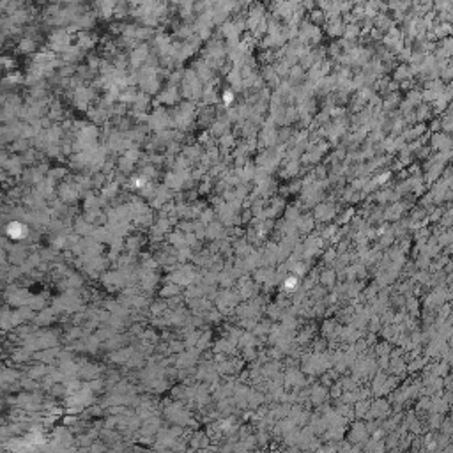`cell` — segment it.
<instances>
[{
	"label": "cell",
	"instance_id": "obj_11",
	"mask_svg": "<svg viewBox=\"0 0 453 453\" xmlns=\"http://www.w3.org/2000/svg\"><path fill=\"white\" fill-rule=\"evenodd\" d=\"M64 5H69V4H85L87 0H60Z\"/></svg>",
	"mask_w": 453,
	"mask_h": 453
},
{
	"label": "cell",
	"instance_id": "obj_13",
	"mask_svg": "<svg viewBox=\"0 0 453 453\" xmlns=\"http://www.w3.org/2000/svg\"><path fill=\"white\" fill-rule=\"evenodd\" d=\"M4 37H5V35L2 34V32H0V46H2V44H4Z\"/></svg>",
	"mask_w": 453,
	"mask_h": 453
},
{
	"label": "cell",
	"instance_id": "obj_2",
	"mask_svg": "<svg viewBox=\"0 0 453 453\" xmlns=\"http://www.w3.org/2000/svg\"><path fill=\"white\" fill-rule=\"evenodd\" d=\"M117 0H92V11L96 12L97 18L110 19L113 16V7Z\"/></svg>",
	"mask_w": 453,
	"mask_h": 453
},
{
	"label": "cell",
	"instance_id": "obj_8",
	"mask_svg": "<svg viewBox=\"0 0 453 453\" xmlns=\"http://www.w3.org/2000/svg\"><path fill=\"white\" fill-rule=\"evenodd\" d=\"M37 48V43H35V39L28 37V35H23V37L19 39L18 43V50L21 51V53H32V51Z\"/></svg>",
	"mask_w": 453,
	"mask_h": 453
},
{
	"label": "cell",
	"instance_id": "obj_5",
	"mask_svg": "<svg viewBox=\"0 0 453 453\" xmlns=\"http://www.w3.org/2000/svg\"><path fill=\"white\" fill-rule=\"evenodd\" d=\"M96 44V35L90 34L89 30H80L76 35V46L80 50H89Z\"/></svg>",
	"mask_w": 453,
	"mask_h": 453
},
{
	"label": "cell",
	"instance_id": "obj_4",
	"mask_svg": "<svg viewBox=\"0 0 453 453\" xmlns=\"http://www.w3.org/2000/svg\"><path fill=\"white\" fill-rule=\"evenodd\" d=\"M397 25V21L393 19V16L390 14V12H379V14L374 16V28H377V30H381L383 34H386L390 28H393Z\"/></svg>",
	"mask_w": 453,
	"mask_h": 453
},
{
	"label": "cell",
	"instance_id": "obj_3",
	"mask_svg": "<svg viewBox=\"0 0 453 453\" xmlns=\"http://www.w3.org/2000/svg\"><path fill=\"white\" fill-rule=\"evenodd\" d=\"M324 30L328 35H331V37H340V35H344V30H345V21L342 16H335V18H328L324 21Z\"/></svg>",
	"mask_w": 453,
	"mask_h": 453
},
{
	"label": "cell",
	"instance_id": "obj_12",
	"mask_svg": "<svg viewBox=\"0 0 453 453\" xmlns=\"http://www.w3.org/2000/svg\"><path fill=\"white\" fill-rule=\"evenodd\" d=\"M128 2H129V5H131V7H136V5L147 4V0H128Z\"/></svg>",
	"mask_w": 453,
	"mask_h": 453
},
{
	"label": "cell",
	"instance_id": "obj_1",
	"mask_svg": "<svg viewBox=\"0 0 453 453\" xmlns=\"http://www.w3.org/2000/svg\"><path fill=\"white\" fill-rule=\"evenodd\" d=\"M48 43H50L51 50H57V51H64L66 48H69L71 43V32L67 28H53L48 37Z\"/></svg>",
	"mask_w": 453,
	"mask_h": 453
},
{
	"label": "cell",
	"instance_id": "obj_9",
	"mask_svg": "<svg viewBox=\"0 0 453 453\" xmlns=\"http://www.w3.org/2000/svg\"><path fill=\"white\" fill-rule=\"evenodd\" d=\"M308 18H310V23H314V25H324V21L328 19V16H326V12L322 11V9H319V7H314V9H310L308 11Z\"/></svg>",
	"mask_w": 453,
	"mask_h": 453
},
{
	"label": "cell",
	"instance_id": "obj_10",
	"mask_svg": "<svg viewBox=\"0 0 453 453\" xmlns=\"http://www.w3.org/2000/svg\"><path fill=\"white\" fill-rule=\"evenodd\" d=\"M221 99H223L225 105H232V101H234V92H232V90H225L223 96H221Z\"/></svg>",
	"mask_w": 453,
	"mask_h": 453
},
{
	"label": "cell",
	"instance_id": "obj_6",
	"mask_svg": "<svg viewBox=\"0 0 453 453\" xmlns=\"http://www.w3.org/2000/svg\"><path fill=\"white\" fill-rule=\"evenodd\" d=\"M131 14V5H129L128 0H117L115 2V7H113V18L122 21L124 18Z\"/></svg>",
	"mask_w": 453,
	"mask_h": 453
},
{
	"label": "cell",
	"instance_id": "obj_7",
	"mask_svg": "<svg viewBox=\"0 0 453 453\" xmlns=\"http://www.w3.org/2000/svg\"><path fill=\"white\" fill-rule=\"evenodd\" d=\"M147 57H149V48L145 46V44H138L131 53V62L135 64V66H138V64H142Z\"/></svg>",
	"mask_w": 453,
	"mask_h": 453
}]
</instances>
